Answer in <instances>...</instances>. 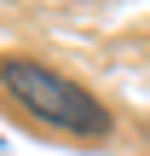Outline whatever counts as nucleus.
Here are the masks:
<instances>
[{
	"label": "nucleus",
	"instance_id": "f257e3e1",
	"mask_svg": "<svg viewBox=\"0 0 150 156\" xmlns=\"http://www.w3.org/2000/svg\"><path fill=\"white\" fill-rule=\"evenodd\" d=\"M0 87H6V98L17 110H29L46 127H64L75 139H110V110L87 87H75L69 75L46 69L35 58H0Z\"/></svg>",
	"mask_w": 150,
	"mask_h": 156
}]
</instances>
